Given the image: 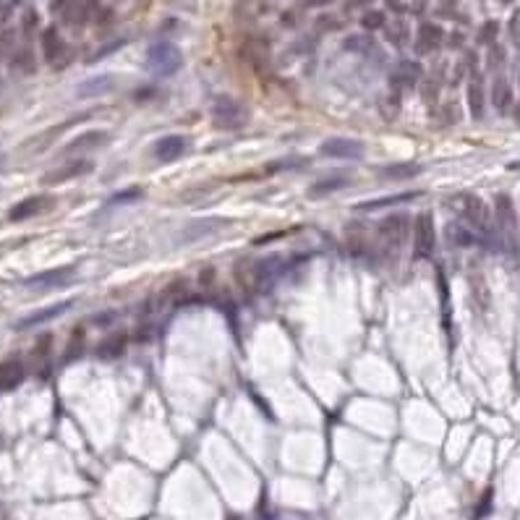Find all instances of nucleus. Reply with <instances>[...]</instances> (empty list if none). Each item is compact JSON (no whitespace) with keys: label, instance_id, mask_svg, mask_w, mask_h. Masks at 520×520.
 I'll use <instances>...</instances> for the list:
<instances>
[{"label":"nucleus","instance_id":"f257e3e1","mask_svg":"<svg viewBox=\"0 0 520 520\" xmlns=\"http://www.w3.org/2000/svg\"><path fill=\"white\" fill-rule=\"evenodd\" d=\"M180 65H183V55L173 42L160 40L146 50V71L157 79H168L173 73H178Z\"/></svg>","mask_w":520,"mask_h":520},{"label":"nucleus","instance_id":"f03ea898","mask_svg":"<svg viewBox=\"0 0 520 520\" xmlns=\"http://www.w3.org/2000/svg\"><path fill=\"white\" fill-rule=\"evenodd\" d=\"M450 204L455 207V212L465 220V222H468V225H471V228L484 230V233L489 230L492 212H489V207H487L484 199H479V196H473V194H460V196H455Z\"/></svg>","mask_w":520,"mask_h":520},{"label":"nucleus","instance_id":"7ed1b4c3","mask_svg":"<svg viewBox=\"0 0 520 520\" xmlns=\"http://www.w3.org/2000/svg\"><path fill=\"white\" fill-rule=\"evenodd\" d=\"M230 225V220L225 217H196V220H188L183 230H180L178 236V244L180 246H188V244H196V241H204V238H212L222 233V230Z\"/></svg>","mask_w":520,"mask_h":520},{"label":"nucleus","instance_id":"20e7f679","mask_svg":"<svg viewBox=\"0 0 520 520\" xmlns=\"http://www.w3.org/2000/svg\"><path fill=\"white\" fill-rule=\"evenodd\" d=\"M76 280V269L73 267H58V269H48V272H40V275L26 277L24 288L34 293H50V291H60V288H68V285Z\"/></svg>","mask_w":520,"mask_h":520},{"label":"nucleus","instance_id":"39448f33","mask_svg":"<svg viewBox=\"0 0 520 520\" xmlns=\"http://www.w3.org/2000/svg\"><path fill=\"white\" fill-rule=\"evenodd\" d=\"M413 256L416 259H429L434 254V244H437V230H434V217L429 212L416 215L413 225Z\"/></svg>","mask_w":520,"mask_h":520},{"label":"nucleus","instance_id":"423d86ee","mask_svg":"<svg viewBox=\"0 0 520 520\" xmlns=\"http://www.w3.org/2000/svg\"><path fill=\"white\" fill-rule=\"evenodd\" d=\"M212 123L217 129L225 131H236L246 123V110L244 105L233 97H217L215 105H212Z\"/></svg>","mask_w":520,"mask_h":520},{"label":"nucleus","instance_id":"0eeeda50","mask_svg":"<svg viewBox=\"0 0 520 520\" xmlns=\"http://www.w3.org/2000/svg\"><path fill=\"white\" fill-rule=\"evenodd\" d=\"M364 152H366L364 141L348 136H332V139H325L319 144V155L332 157V160H361Z\"/></svg>","mask_w":520,"mask_h":520},{"label":"nucleus","instance_id":"6e6552de","mask_svg":"<svg viewBox=\"0 0 520 520\" xmlns=\"http://www.w3.org/2000/svg\"><path fill=\"white\" fill-rule=\"evenodd\" d=\"M408 233H411V217H408L406 212H392V215H387L379 222V238H382L384 244L390 246L406 244Z\"/></svg>","mask_w":520,"mask_h":520},{"label":"nucleus","instance_id":"1a4fd4ad","mask_svg":"<svg viewBox=\"0 0 520 520\" xmlns=\"http://www.w3.org/2000/svg\"><path fill=\"white\" fill-rule=\"evenodd\" d=\"M50 207H55V199L48 194H34V196H26L21 199L18 204H13L9 212V220L11 222H24L29 217H37L42 212H48Z\"/></svg>","mask_w":520,"mask_h":520},{"label":"nucleus","instance_id":"9d476101","mask_svg":"<svg viewBox=\"0 0 520 520\" xmlns=\"http://www.w3.org/2000/svg\"><path fill=\"white\" fill-rule=\"evenodd\" d=\"M188 152V139L180 136V134H170V136H163L157 139L155 144H152V157H155L157 163H175L180 157Z\"/></svg>","mask_w":520,"mask_h":520},{"label":"nucleus","instance_id":"9b49d317","mask_svg":"<svg viewBox=\"0 0 520 520\" xmlns=\"http://www.w3.org/2000/svg\"><path fill=\"white\" fill-rule=\"evenodd\" d=\"M110 144V134L102 129H92L79 134L76 139H71L68 144L63 146V155H79V152H94V149H102V146Z\"/></svg>","mask_w":520,"mask_h":520},{"label":"nucleus","instance_id":"f8f14e48","mask_svg":"<svg viewBox=\"0 0 520 520\" xmlns=\"http://www.w3.org/2000/svg\"><path fill=\"white\" fill-rule=\"evenodd\" d=\"M421 76H423V68L418 60H400L390 73V82L395 90H413L421 84Z\"/></svg>","mask_w":520,"mask_h":520},{"label":"nucleus","instance_id":"ddd939ff","mask_svg":"<svg viewBox=\"0 0 520 520\" xmlns=\"http://www.w3.org/2000/svg\"><path fill=\"white\" fill-rule=\"evenodd\" d=\"M288 272V261L283 259V256H267L264 261H259L256 264V269H254V277H256V283H259V288H272V285L280 280V277Z\"/></svg>","mask_w":520,"mask_h":520},{"label":"nucleus","instance_id":"4468645a","mask_svg":"<svg viewBox=\"0 0 520 520\" xmlns=\"http://www.w3.org/2000/svg\"><path fill=\"white\" fill-rule=\"evenodd\" d=\"M494 204H497V222H499L502 238L515 244V238H518V217H515V210H512V199L507 194H499Z\"/></svg>","mask_w":520,"mask_h":520},{"label":"nucleus","instance_id":"2eb2a0df","mask_svg":"<svg viewBox=\"0 0 520 520\" xmlns=\"http://www.w3.org/2000/svg\"><path fill=\"white\" fill-rule=\"evenodd\" d=\"M115 87H118V79H115L113 73H99V76H92V79H87V82L79 84L76 97L79 99H94V97H102V94H110Z\"/></svg>","mask_w":520,"mask_h":520},{"label":"nucleus","instance_id":"dca6fc26","mask_svg":"<svg viewBox=\"0 0 520 520\" xmlns=\"http://www.w3.org/2000/svg\"><path fill=\"white\" fill-rule=\"evenodd\" d=\"M445 40V32H442V26L439 24H431V21H423L418 26V32H416V53L418 55H429L434 50L442 45Z\"/></svg>","mask_w":520,"mask_h":520},{"label":"nucleus","instance_id":"f3484780","mask_svg":"<svg viewBox=\"0 0 520 520\" xmlns=\"http://www.w3.org/2000/svg\"><path fill=\"white\" fill-rule=\"evenodd\" d=\"M92 168H94V165H92L90 160H73V163H68V165H63V168H58V170L48 173V175L42 178V183H45V186H60V183H65V180L87 175Z\"/></svg>","mask_w":520,"mask_h":520},{"label":"nucleus","instance_id":"a211bd4d","mask_svg":"<svg viewBox=\"0 0 520 520\" xmlns=\"http://www.w3.org/2000/svg\"><path fill=\"white\" fill-rule=\"evenodd\" d=\"M73 303L71 301H58L53 303V306H48V309H40L34 311V314H29V317H24L21 322L16 325V330H29V327H37V325H45V322H50V319H58L63 317L65 311L71 309Z\"/></svg>","mask_w":520,"mask_h":520},{"label":"nucleus","instance_id":"6ab92c4d","mask_svg":"<svg viewBox=\"0 0 520 520\" xmlns=\"http://www.w3.org/2000/svg\"><path fill=\"white\" fill-rule=\"evenodd\" d=\"M24 364L18 358H9L0 364V392H9L24 382Z\"/></svg>","mask_w":520,"mask_h":520},{"label":"nucleus","instance_id":"aec40b11","mask_svg":"<svg viewBox=\"0 0 520 520\" xmlns=\"http://www.w3.org/2000/svg\"><path fill=\"white\" fill-rule=\"evenodd\" d=\"M345 186H350L348 175H342V173H332V175L317 180V183L309 188V199H325V196L335 194V191H342Z\"/></svg>","mask_w":520,"mask_h":520},{"label":"nucleus","instance_id":"412c9836","mask_svg":"<svg viewBox=\"0 0 520 520\" xmlns=\"http://www.w3.org/2000/svg\"><path fill=\"white\" fill-rule=\"evenodd\" d=\"M492 105L497 107V113H507L512 107V87L507 79H494L492 84Z\"/></svg>","mask_w":520,"mask_h":520},{"label":"nucleus","instance_id":"4be33fe9","mask_svg":"<svg viewBox=\"0 0 520 520\" xmlns=\"http://www.w3.org/2000/svg\"><path fill=\"white\" fill-rule=\"evenodd\" d=\"M418 191H406V194H395V196H382V199H372V202L358 204V212H374V210H384V207H398V204H406L411 199H416Z\"/></svg>","mask_w":520,"mask_h":520},{"label":"nucleus","instance_id":"5701e85b","mask_svg":"<svg viewBox=\"0 0 520 520\" xmlns=\"http://www.w3.org/2000/svg\"><path fill=\"white\" fill-rule=\"evenodd\" d=\"M126 350V335H110L97 345V358L99 361H113V358L123 356Z\"/></svg>","mask_w":520,"mask_h":520},{"label":"nucleus","instance_id":"b1692460","mask_svg":"<svg viewBox=\"0 0 520 520\" xmlns=\"http://www.w3.org/2000/svg\"><path fill=\"white\" fill-rule=\"evenodd\" d=\"M42 48H45V58H48L53 65L63 58L65 45H63V40H60V34H58V29H48V32L42 34Z\"/></svg>","mask_w":520,"mask_h":520},{"label":"nucleus","instance_id":"393cba45","mask_svg":"<svg viewBox=\"0 0 520 520\" xmlns=\"http://www.w3.org/2000/svg\"><path fill=\"white\" fill-rule=\"evenodd\" d=\"M421 165L416 163H398V165H387L382 170V178L384 180H406V178H416V175H421Z\"/></svg>","mask_w":520,"mask_h":520},{"label":"nucleus","instance_id":"a878e982","mask_svg":"<svg viewBox=\"0 0 520 520\" xmlns=\"http://www.w3.org/2000/svg\"><path fill=\"white\" fill-rule=\"evenodd\" d=\"M468 107H471L473 118L484 115V84H481L479 76L471 79V84H468Z\"/></svg>","mask_w":520,"mask_h":520},{"label":"nucleus","instance_id":"bb28decb","mask_svg":"<svg viewBox=\"0 0 520 520\" xmlns=\"http://www.w3.org/2000/svg\"><path fill=\"white\" fill-rule=\"evenodd\" d=\"M384 37H387V42H390V45H395V48H403V45L408 42V37H411V32H408L406 21L395 18V21H390V24H384Z\"/></svg>","mask_w":520,"mask_h":520},{"label":"nucleus","instance_id":"cd10ccee","mask_svg":"<svg viewBox=\"0 0 520 520\" xmlns=\"http://www.w3.org/2000/svg\"><path fill=\"white\" fill-rule=\"evenodd\" d=\"M448 238H450V244H455V246H473L476 241H479L471 228L457 225V222H450L448 225Z\"/></svg>","mask_w":520,"mask_h":520},{"label":"nucleus","instance_id":"c85d7f7f","mask_svg":"<svg viewBox=\"0 0 520 520\" xmlns=\"http://www.w3.org/2000/svg\"><path fill=\"white\" fill-rule=\"evenodd\" d=\"M342 48L348 50V53H369V50L374 48V42L369 34H350L348 40L342 42Z\"/></svg>","mask_w":520,"mask_h":520},{"label":"nucleus","instance_id":"c756f323","mask_svg":"<svg viewBox=\"0 0 520 520\" xmlns=\"http://www.w3.org/2000/svg\"><path fill=\"white\" fill-rule=\"evenodd\" d=\"M306 160L303 157H285V160H275V163H269L264 168V175H272V173H280V170H296V168H303Z\"/></svg>","mask_w":520,"mask_h":520},{"label":"nucleus","instance_id":"7c9ffc66","mask_svg":"<svg viewBox=\"0 0 520 520\" xmlns=\"http://www.w3.org/2000/svg\"><path fill=\"white\" fill-rule=\"evenodd\" d=\"M384 24H387V16H384L382 11H366L364 16H361V26H364L366 32L384 29Z\"/></svg>","mask_w":520,"mask_h":520},{"label":"nucleus","instance_id":"2f4dec72","mask_svg":"<svg viewBox=\"0 0 520 520\" xmlns=\"http://www.w3.org/2000/svg\"><path fill=\"white\" fill-rule=\"evenodd\" d=\"M507 32H510V40L515 48H520V9L512 11L510 16V24H507Z\"/></svg>","mask_w":520,"mask_h":520},{"label":"nucleus","instance_id":"473e14b6","mask_svg":"<svg viewBox=\"0 0 520 520\" xmlns=\"http://www.w3.org/2000/svg\"><path fill=\"white\" fill-rule=\"evenodd\" d=\"M141 194H144V188H126L123 194H115L113 199H110V204H123V202H134V199H141Z\"/></svg>","mask_w":520,"mask_h":520},{"label":"nucleus","instance_id":"72a5a7b5","mask_svg":"<svg viewBox=\"0 0 520 520\" xmlns=\"http://www.w3.org/2000/svg\"><path fill=\"white\" fill-rule=\"evenodd\" d=\"M497 37V24L494 21H489L487 26H484V29H481L479 32V42H484V45H489V42L494 40Z\"/></svg>","mask_w":520,"mask_h":520},{"label":"nucleus","instance_id":"f704fd0d","mask_svg":"<svg viewBox=\"0 0 520 520\" xmlns=\"http://www.w3.org/2000/svg\"><path fill=\"white\" fill-rule=\"evenodd\" d=\"M288 233L285 230H275L272 236H259V238H254V244L256 246H264V244H272V241H277V238H285Z\"/></svg>","mask_w":520,"mask_h":520},{"label":"nucleus","instance_id":"c9c22d12","mask_svg":"<svg viewBox=\"0 0 520 520\" xmlns=\"http://www.w3.org/2000/svg\"><path fill=\"white\" fill-rule=\"evenodd\" d=\"M303 6H311V9H319V6H327V3H335V0H301Z\"/></svg>","mask_w":520,"mask_h":520},{"label":"nucleus","instance_id":"e433bc0d","mask_svg":"<svg viewBox=\"0 0 520 520\" xmlns=\"http://www.w3.org/2000/svg\"><path fill=\"white\" fill-rule=\"evenodd\" d=\"M366 3H372V0H350V6H366Z\"/></svg>","mask_w":520,"mask_h":520},{"label":"nucleus","instance_id":"4c0bfd02","mask_svg":"<svg viewBox=\"0 0 520 520\" xmlns=\"http://www.w3.org/2000/svg\"><path fill=\"white\" fill-rule=\"evenodd\" d=\"M515 121L520 123V102H518V107H515Z\"/></svg>","mask_w":520,"mask_h":520}]
</instances>
